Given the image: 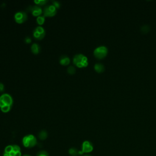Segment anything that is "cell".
Returning <instances> with one entry per match:
<instances>
[{"instance_id": "obj_2", "label": "cell", "mask_w": 156, "mask_h": 156, "mask_svg": "<svg viewBox=\"0 0 156 156\" xmlns=\"http://www.w3.org/2000/svg\"><path fill=\"white\" fill-rule=\"evenodd\" d=\"M3 156H22L21 148L17 145H9L6 146Z\"/></svg>"}, {"instance_id": "obj_20", "label": "cell", "mask_w": 156, "mask_h": 156, "mask_svg": "<svg viewBox=\"0 0 156 156\" xmlns=\"http://www.w3.org/2000/svg\"><path fill=\"white\" fill-rule=\"evenodd\" d=\"M36 156H49V154L47 151L45 150H42V151H38L37 153Z\"/></svg>"}, {"instance_id": "obj_25", "label": "cell", "mask_w": 156, "mask_h": 156, "mask_svg": "<svg viewBox=\"0 0 156 156\" xmlns=\"http://www.w3.org/2000/svg\"><path fill=\"white\" fill-rule=\"evenodd\" d=\"M82 156H92V155H89V154H85V155H84Z\"/></svg>"}, {"instance_id": "obj_23", "label": "cell", "mask_w": 156, "mask_h": 156, "mask_svg": "<svg viewBox=\"0 0 156 156\" xmlns=\"http://www.w3.org/2000/svg\"><path fill=\"white\" fill-rule=\"evenodd\" d=\"M4 91V85L2 82H0V92H3Z\"/></svg>"}, {"instance_id": "obj_6", "label": "cell", "mask_w": 156, "mask_h": 156, "mask_svg": "<svg viewBox=\"0 0 156 156\" xmlns=\"http://www.w3.org/2000/svg\"><path fill=\"white\" fill-rule=\"evenodd\" d=\"M93 151V145L92 143L88 141H84L81 146V151H79V155H82L83 154H88Z\"/></svg>"}, {"instance_id": "obj_15", "label": "cell", "mask_w": 156, "mask_h": 156, "mask_svg": "<svg viewBox=\"0 0 156 156\" xmlns=\"http://www.w3.org/2000/svg\"><path fill=\"white\" fill-rule=\"evenodd\" d=\"M36 21L39 26H42V25H43L45 21V17L44 15H40L37 17Z\"/></svg>"}, {"instance_id": "obj_4", "label": "cell", "mask_w": 156, "mask_h": 156, "mask_svg": "<svg viewBox=\"0 0 156 156\" xmlns=\"http://www.w3.org/2000/svg\"><path fill=\"white\" fill-rule=\"evenodd\" d=\"M22 143L24 147L26 148H32L36 146L37 140L35 135L28 134L23 137L22 138Z\"/></svg>"}, {"instance_id": "obj_24", "label": "cell", "mask_w": 156, "mask_h": 156, "mask_svg": "<svg viewBox=\"0 0 156 156\" xmlns=\"http://www.w3.org/2000/svg\"><path fill=\"white\" fill-rule=\"evenodd\" d=\"M22 156H31V155H29V154H24V155H23Z\"/></svg>"}, {"instance_id": "obj_7", "label": "cell", "mask_w": 156, "mask_h": 156, "mask_svg": "<svg viewBox=\"0 0 156 156\" xmlns=\"http://www.w3.org/2000/svg\"><path fill=\"white\" fill-rule=\"evenodd\" d=\"M43 15L46 17H54L57 14V9L56 7L52 5H48L46 6L43 10Z\"/></svg>"}, {"instance_id": "obj_10", "label": "cell", "mask_w": 156, "mask_h": 156, "mask_svg": "<svg viewBox=\"0 0 156 156\" xmlns=\"http://www.w3.org/2000/svg\"><path fill=\"white\" fill-rule=\"evenodd\" d=\"M28 11L31 12L34 17H37L40 16L43 13V10L40 7V6L37 5L29 6L28 8Z\"/></svg>"}, {"instance_id": "obj_19", "label": "cell", "mask_w": 156, "mask_h": 156, "mask_svg": "<svg viewBox=\"0 0 156 156\" xmlns=\"http://www.w3.org/2000/svg\"><path fill=\"white\" fill-rule=\"evenodd\" d=\"M76 68L73 66H70L68 68H67V72L69 74H71V75H73V74H74L76 73Z\"/></svg>"}, {"instance_id": "obj_9", "label": "cell", "mask_w": 156, "mask_h": 156, "mask_svg": "<svg viewBox=\"0 0 156 156\" xmlns=\"http://www.w3.org/2000/svg\"><path fill=\"white\" fill-rule=\"evenodd\" d=\"M14 19L18 24H22L28 20V15L25 12L19 11L15 13Z\"/></svg>"}, {"instance_id": "obj_18", "label": "cell", "mask_w": 156, "mask_h": 156, "mask_svg": "<svg viewBox=\"0 0 156 156\" xmlns=\"http://www.w3.org/2000/svg\"><path fill=\"white\" fill-rule=\"evenodd\" d=\"M34 2L35 4V5L41 6L46 4L48 2V0H34Z\"/></svg>"}, {"instance_id": "obj_3", "label": "cell", "mask_w": 156, "mask_h": 156, "mask_svg": "<svg viewBox=\"0 0 156 156\" xmlns=\"http://www.w3.org/2000/svg\"><path fill=\"white\" fill-rule=\"evenodd\" d=\"M73 62L78 68L87 67L88 65V60L87 56L83 54H76L73 59Z\"/></svg>"}, {"instance_id": "obj_11", "label": "cell", "mask_w": 156, "mask_h": 156, "mask_svg": "<svg viewBox=\"0 0 156 156\" xmlns=\"http://www.w3.org/2000/svg\"><path fill=\"white\" fill-rule=\"evenodd\" d=\"M70 59L66 55H62L59 59V63L63 66H67L70 63Z\"/></svg>"}, {"instance_id": "obj_21", "label": "cell", "mask_w": 156, "mask_h": 156, "mask_svg": "<svg viewBox=\"0 0 156 156\" xmlns=\"http://www.w3.org/2000/svg\"><path fill=\"white\" fill-rule=\"evenodd\" d=\"M52 3H53V5L54 6L56 9H59L60 7V3L59 1H52Z\"/></svg>"}, {"instance_id": "obj_16", "label": "cell", "mask_w": 156, "mask_h": 156, "mask_svg": "<svg viewBox=\"0 0 156 156\" xmlns=\"http://www.w3.org/2000/svg\"><path fill=\"white\" fill-rule=\"evenodd\" d=\"M68 154L71 156H77L79 155V151L76 148H71L68 150Z\"/></svg>"}, {"instance_id": "obj_1", "label": "cell", "mask_w": 156, "mask_h": 156, "mask_svg": "<svg viewBox=\"0 0 156 156\" xmlns=\"http://www.w3.org/2000/svg\"><path fill=\"white\" fill-rule=\"evenodd\" d=\"M14 100L8 93H3L0 96V109L4 113L9 112L12 108Z\"/></svg>"}, {"instance_id": "obj_14", "label": "cell", "mask_w": 156, "mask_h": 156, "mask_svg": "<svg viewBox=\"0 0 156 156\" xmlns=\"http://www.w3.org/2000/svg\"><path fill=\"white\" fill-rule=\"evenodd\" d=\"M38 137L39 139L41 140H45L48 137V132L45 130H42V131L38 133Z\"/></svg>"}, {"instance_id": "obj_22", "label": "cell", "mask_w": 156, "mask_h": 156, "mask_svg": "<svg viewBox=\"0 0 156 156\" xmlns=\"http://www.w3.org/2000/svg\"><path fill=\"white\" fill-rule=\"evenodd\" d=\"M24 42L26 43H28V44H29L32 42V39L30 37H26L25 38H24Z\"/></svg>"}, {"instance_id": "obj_17", "label": "cell", "mask_w": 156, "mask_h": 156, "mask_svg": "<svg viewBox=\"0 0 156 156\" xmlns=\"http://www.w3.org/2000/svg\"><path fill=\"white\" fill-rule=\"evenodd\" d=\"M140 31L143 34H147L150 31V26L148 24L143 25L140 28Z\"/></svg>"}, {"instance_id": "obj_13", "label": "cell", "mask_w": 156, "mask_h": 156, "mask_svg": "<svg viewBox=\"0 0 156 156\" xmlns=\"http://www.w3.org/2000/svg\"><path fill=\"white\" fill-rule=\"evenodd\" d=\"M31 49L32 53L34 54H38L40 53V51H41L40 46H39L37 43H33L31 45Z\"/></svg>"}, {"instance_id": "obj_12", "label": "cell", "mask_w": 156, "mask_h": 156, "mask_svg": "<svg viewBox=\"0 0 156 156\" xmlns=\"http://www.w3.org/2000/svg\"><path fill=\"white\" fill-rule=\"evenodd\" d=\"M94 69L97 73H101L104 71L105 67L103 64L101 63H96L95 64V65H94Z\"/></svg>"}, {"instance_id": "obj_5", "label": "cell", "mask_w": 156, "mask_h": 156, "mask_svg": "<svg viewBox=\"0 0 156 156\" xmlns=\"http://www.w3.org/2000/svg\"><path fill=\"white\" fill-rule=\"evenodd\" d=\"M108 54V48L104 45L96 47L93 51V55L98 59H102L107 56Z\"/></svg>"}, {"instance_id": "obj_8", "label": "cell", "mask_w": 156, "mask_h": 156, "mask_svg": "<svg viewBox=\"0 0 156 156\" xmlns=\"http://www.w3.org/2000/svg\"><path fill=\"white\" fill-rule=\"evenodd\" d=\"M45 34L46 31L41 26H38L36 27L33 31V36L37 40H42L45 37Z\"/></svg>"}]
</instances>
